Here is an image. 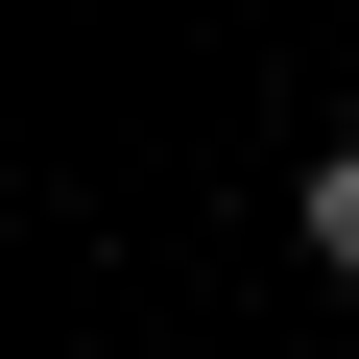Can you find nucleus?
Wrapping results in <instances>:
<instances>
[{
	"instance_id": "1",
	"label": "nucleus",
	"mask_w": 359,
	"mask_h": 359,
	"mask_svg": "<svg viewBox=\"0 0 359 359\" xmlns=\"http://www.w3.org/2000/svg\"><path fill=\"white\" fill-rule=\"evenodd\" d=\"M287 240H311V264L359 287V144H311V192H287Z\"/></svg>"
}]
</instances>
